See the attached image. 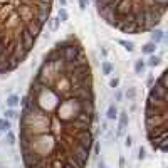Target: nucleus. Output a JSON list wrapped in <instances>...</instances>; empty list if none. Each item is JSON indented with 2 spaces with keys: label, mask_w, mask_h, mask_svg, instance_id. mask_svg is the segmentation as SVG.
Listing matches in <instances>:
<instances>
[{
  "label": "nucleus",
  "mask_w": 168,
  "mask_h": 168,
  "mask_svg": "<svg viewBox=\"0 0 168 168\" xmlns=\"http://www.w3.org/2000/svg\"><path fill=\"white\" fill-rule=\"evenodd\" d=\"M99 168H109V166H106V165L102 163V161H99Z\"/></svg>",
  "instance_id": "25"
},
{
  "label": "nucleus",
  "mask_w": 168,
  "mask_h": 168,
  "mask_svg": "<svg viewBox=\"0 0 168 168\" xmlns=\"http://www.w3.org/2000/svg\"><path fill=\"white\" fill-rule=\"evenodd\" d=\"M86 7H88V0H79V8L81 10H84Z\"/></svg>",
  "instance_id": "22"
},
{
  "label": "nucleus",
  "mask_w": 168,
  "mask_h": 168,
  "mask_svg": "<svg viewBox=\"0 0 168 168\" xmlns=\"http://www.w3.org/2000/svg\"><path fill=\"white\" fill-rule=\"evenodd\" d=\"M67 17H69V15H67V10H66V8H59V14H57V18H59V20H61V22H66V20H67Z\"/></svg>",
  "instance_id": "15"
},
{
  "label": "nucleus",
  "mask_w": 168,
  "mask_h": 168,
  "mask_svg": "<svg viewBox=\"0 0 168 168\" xmlns=\"http://www.w3.org/2000/svg\"><path fill=\"white\" fill-rule=\"evenodd\" d=\"M57 2H59V5H61L62 8L66 7V4H67V0H57Z\"/></svg>",
  "instance_id": "24"
},
{
  "label": "nucleus",
  "mask_w": 168,
  "mask_h": 168,
  "mask_svg": "<svg viewBox=\"0 0 168 168\" xmlns=\"http://www.w3.org/2000/svg\"><path fill=\"white\" fill-rule=\"evenodd\" d=\"M109 86L111 88H118V86H119V79H118V77H113V79L109 81Z\"/></svg>",
  "instance_id": "21"
},
{
  "label": "nucleus",
  "mask_w": 168,
  "mask_h": 168,
  "mask_svg": "<svg viewBox=\"0 0 168 168\" xmlns=\"http://www.w3.org/2000/svg\"><path fill=\"white\" fill-rule=\"evenodd\" d=\"M59 20L57 17H49V20H47V24H49V27H51L52 30H57V27H59Z\"/></svg>",
  "instance_id": "12"
},
{
  "label": "nucleus",
  "mask_w": 168,
  "mask_h": 168,
  "mask_svg": "<svg viewBox=\"0 0 168 168\" xmlns=\"http://www.w3.org/2000/svg\"><path fill=\"white\" fill-rule=\"evenodd\" d=\"M119 44L121 45H124V49H126V51L128 52H133V42H128V40H119Z\"/></svg>",
  "instance_id": "17"
},
{
  "label": "nucleus",
  "mask_w": 168,
  "mask_h": 168,
  "mask_svg": "<svg viewBox=\"0 0 168 168\" xmlns=\"http://www.w3.org/2000/svg\"><path fill=\"white\" fill-rule=\"evenodd\" d=\"M54 0H0V76L17 69L47 24Z\"/></svg>",
  "instance_id": "2"
},
{
  "label": "nucleus",
  "mask_w": 168,
  "mask_h": 168,
  "mask_svg": "<svg viewBox=\"0 0 168 168\" xmlns=\"http://www.w3.org/2000/svg\"><path fill=\"white\" fill-rule=\"evenodd\" d=\"M145 66H146V64L141 61V59H139V61H136V62H135V72H136V74H143Z\"/></svg>",
  "instance_id": "13"
},
{
  "label": "nucleus",
  "mask_w": 168,
  "mask_h": 168,
  "mask_svg": "<svg viewBox=\"0 0 168 168\" xmlns=\"http://www.w3.org/2000/svg\"><path fill=\"white\" fill-rule=\"evenodd\" d=\"M160 61H161V59H160V55H155V54H151L146 64H148L150 67H155V66H158V64H160Z\"/></svg>",
  "instance_id": "11"
},
{
  "label": "nucleus",
  "mask_w": 168,
  "mask_h": 168,
  "mask_svg": "<svg viewBox=\"0 0 168 168\" xmlns=\"http://www.w3.org/2000/svg\"><path fill=\"white\" fill-rule=\"evenodd\" d=\"M146 158V151L143 146H139V150H138V160H145Z\"/></svg>",
  "instance_id": "19"
},
{
  "label": "nucleus",
  "mask_w": 168,
  "mask_h": 168,
  "mask_svg": "<svg viewBox=\"0 0 168 168\" xmlns=\"http://www.w3.org/2000/svg\"><path fill=\"white\" fill-rule=\"evenodd\" d=\"M118 118H119V126H123V128L129 123V118H128V113H126V111H121V113L118 114Z\"/></svg>",
  "instance_id": "10"
},
{
  "label": "nucleus",
  "mask_w": 168,
  "mask_h": 168,
  "mask_svg": "<svg viewBox=\"0 0 168 168\" xmlns=\"http://www.w3.org/2000/svg\"><path fill=\"white\" fill-rule=\"evenodd\" d=\"M94 79L76 35L44 55L22 99L18 141L24 168H86L94 146Z\"/></svg>",
  "instance_id": "1"
},
{
  "label": "nucleus",
  "mask_w": 168,
  "mask_h": 168,
  "mask_svg": "<svg viewBox=\"0 0 168 168\" xmlns=\"http://www.w3.org/2000/svg\"><path fill=\"white\" fill-rule=\"evenodd\" d=\"M18 104H20V98H18L17 94H10L7 98V108H12V109H14V108H17Z\"/></svg>",
  "instance_id": "5"
},
{
  "label": "nucleus",
  "mask_w": 168,
  "mask_h": 168,
  "mask_svg": "<svg viewBox=\"0 0 168 168\" xmlns=\"http://www.w3.org/2000/svg\"><path fill=\"white\" fill-rule=\"evenodd\" d=\"M155 51H156V44H155V42H146L141 47V52L143 54H148V55L155 54Z\"/></svg>",
  "instance_id": "6"
},
{
  "label": "nucleus",
  "mask_w": 168,
  "mask_h": 168,
  "mask_svg": "<svg viewBox=\"0 0 168 168\" xmlns=\"http://www.w3.org/2000/svg\"><path fill=\"white\" fill-rule=\"evenodd\" d=\"M131 145H133V139H131V136H126V138H124V146H126V148H131Z\"/></svg>",
  "instance_id": "20"
},
{
  "label": "nucleus",
  "mask_w": 168,
  "mask_h": 168,
  "mask_svg": "<svg viewBox=\"0 0 168 168\" xmlns=\"http://www.w3.org/2000/svg\"><path fill=\"white\" fill-rule=\"evenodd\" d=\"M161 39H163V32H161L160 29H153V30H151V42L158 44Z\"/></svg>",
  "instance_id": "7"
},
{
  "label": "nucleus",
  "mask_w": 168,
  "mask_h": 168,
  "mask_svg": "<svg viewBox=\"0 0 168 168\" xmlns=\"http://www.w3.org/2000/svg\"><path fill=\"white\" fill-rule=\"evenodd\" d=\"M18 116V113L15 109H12V108H8V109H5V119H15V118Z\"/></svg>",
  "instance_id": "14"
},
{
  "label": "nucleus",
  "mask_w": 168,
  "mask_h": 168,
  "mask_svg": "<svg viewBox=\"0 0 168 168\" xmlns=\"http://www.w3.org/2000/svg\"><path fill=\"white\" fill-rule=\"evenodd\" d=\"M7 143L8 145H14L15 143V135L12 131H7Z\"/></svg>",
  "instance_id": "18"
},
{
  "label": "nucleus",
  "mask_w": 168,
  "mask_h": 168,
  "mask_svg": "<svg viewBox=\"0 0 168 168\" xmlns=\"http://www.w3.org/2000/svg\"><path fill=\"white\" fill-rule=\"evenodd\" d=\"M145 129L151 148L166 153V129H168V111H166V69L158 76L155 86L148 92L145 106Z\"/></svg>",
  "instance_id": "4"
},
{
  "label": "nucleus",
  "mask_w": 168,
  "mask_h": 168,
  "mask_svg": "<svg viewBox=\"0 0 168 168\" xmlns=\"http://www.w3.org/2000/svg\"><path fill=\"white\" fill-rule=\"evenodd\" d=\"M126 96H128V98H133V96H135V89H129V91L126 92Z\"/></svg>",
  "instance_id": "23"
},
{
  "label": "nucleus",
  "mask_w": 168,
  "mask_h": 168,
  "mask_svg": "<svg viewBox=\"0 0 168 168\" xmlns=\"http://www.w3.org/2000/svg\"><path fill=\"white\" fill-rule=\"evenodd\" d=\"M0 131L2 133L10 131V121L5 119V118H0Z\"/></svg>",
  "instance_id": "9"
},
{
  "label": "nucleus",
  "mask_w": 168,
  "mask_h": 168,
  "mask_svg": "<svg viewBox=\"0 0 168 168\" xmlns=\"http://www.w3.org/2000/svg\"><path fill=\"white\" fill-rule=\"evenodd\" d=\"M106 118H108V119H116V118H118V109H116V106H114V104H111V106L108 108Z\"/></svg>",
  "instance_id": "8"
},
{
  "label": "nucleus",
  "mask_w": 168,
  "mask_h": 168,
  "mask_svg": "<svg viewBox=\"0 0 168 168\" xmlns=\"http://www.w3.org/2000/svg\"><path fill=\"white\" fill-rule=\"evenodd\" d=\"M102 74H111V71H113V66H111L109 62H102Z\"/></svg>",
  "instance_id": "16"
},
{
  "label": "nucleus",
  "mask_w": 168,
  "mask_h": 168,
  "mask_svg": "<svg viewBox=\"0 0 168 168\" xmlns=\"http://www.w3.org/2000/svg\"><path fill=\"white\" fill-rule=\"evenodd\" d=\"M168 0H94L99 17L123 34L138 35L161 24Z\"/></svg>",
  "instance_id": "3"
}]
</instances>
